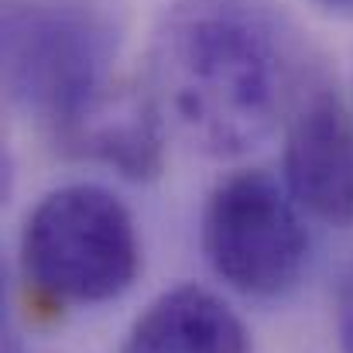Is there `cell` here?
I'll return each mask as SVG.
<instances>
[{
  "instance_id": "cell-5",
  "label": "cell",
  "mask_w": 353,
  "mask_h": 353,
  "mask_svg": "<svg viewBox=\"0 0 353 353\" xmlns=\"http://www.w3.org/2000/svg\"><path fill=\"white\" fill-rule=\"evenodd\" d=\"M285 189L316 220L330 227L353 223V120L323 83L309 86L288 117Z\"/></svg>"
},
{
  "instance_id": "cell-3",
  "label": "cell",
  "mask_w": 353,
  "mask_h": 353,
  "mask_svg": "<svg viewBox=\"0 0 353 353\" xmlns=\"http://www.w3.org/2000/svg\"><path fill=\"white\" fill-rule=\"evenodd\" d=\"M114 55L110 21L86 3L34 0L3 14V83L55 141L117 86Z\"/></svg>"
},
{
  "instance_id": "cell-8",
  "label": "cell",
  "mask_w": 353,
  "mask_h": 353,
  "mask_svg": "<svg viewBox=\"0 0 353 353\" xmlns=\"http://www.w3.org/2000/svg\"><path fill=\"white\" fill-rule=\"evenodd\" d=\"M326 7H336V10H353V0H319Z\"/></svg>"
},
{
  "instance_id": "cell-4",
  "label": "cell",
  "mask_w": 353,
  "mask_h": 353,
  "mask_svg": "<svg viewBox=\"0 0 353 353\" xmlns=\"http://www.w3.org/2000/svg\"><path fill=\"white\" fill-rule=\"evenodd\" d=\"M203 254L210 268L243 295L288 292L309 257L299 203L268 172L227 175L203 210Z\"/></svg>"
},
{
  "instance_id": "cell-7",
  "label": "cell",
  "mask_w": 353,
  "mask_h": 353,
  "mask_svg": "<svg viewBox=\"0 0 353 353\" xmlns=\"http://www.w3.org/2000/svg\"><path fill=\"white\" fill-rule=\"evenodd\" d=\"M336 326H340V347H343V353H353V271L347 274V281H343V288H340Z\"/></svg>"
},
{
  "instance_id": "cell-1",
  "label": "cell",
  "mask_w": 353,
  "mask_h": 353,
  "mask_svg": "<svg viewBox=\"0 0 353 353\" xmlns=\"http://www.w3.org/2000/svg\"><path fill=\"white\" fill-rule=\"evenodd\" d=\"M151 86L213 154L261 144L305 93L288 28L257 0H175L154 34Z\"/></svg>"
},
{
  "instance_id": "cell-6",
  "label": "cell",
  "mask_w": 353,
  "mask_h": 353,
  "mask_svg": "<svg viewBox=\"0 0 353 353\" xmlns=\"http://www.w3.org/2000/svg\"><path fill=\"white\" fill-rule=\"evenodd\" d=\"M120 353H250V340L220 295L179 285L137 316Z\"/></svg>"
},
{
  "instance_id": "cell-2",
  "label": "cell",
  "mask_w": 353,
  "mask_h": 353,
  "mask_svg": "<svg viewBox=\"0 0 353 353\" xmlns=\"http://www.w3.org/2000/svg\"><path fill=\"white\" fill-rule=\"evenodd\" d=\"M137 268L134 216L100 185H62L24 220V285L48 309L110 302L134 285Z\"/></svg>"
}]
</instances>
